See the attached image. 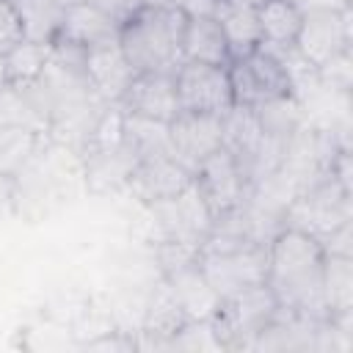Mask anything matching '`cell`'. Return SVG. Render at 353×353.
Returning <instances> with one entry per match:
<instances>
[{
  "label": "cell",
  "instance_id": "obj_1",
  "mask_svg": "<svg viewBox=\"0 0 353 353\" xmlns=\"http://www.w3.org/2000/svg\"><path fill=\"white\" fill-rule=\"evenodd\" d=\"M323 265L325 248L317 237L295 226H281L268 240L265 284L281 309L312 320H328L331 314L323 298Z\"/></svg>",
  "mask_w": 353,
  "mask_h": 353
},
{
  "label": "cell",
  "instance_id": "obj_2",
  "mask_svg": "<svg viewBox=\"0 0 353 353\" xmlns=\"http://www.w3.org/2000/svg\"><path fill=\"white\" fill-rule=\"evenodd\" d=\"M188 14L174 3H143L119 25V47L132 72H176Z\"/></svg>",
  "mask_w": 353,
  "mask_h": 353
},
{
  "label": "cell",
  "instance_id": "obj_3",
  "mask_svg": "<svg viewBox=\"0 0 353 353\" xmlns=\"http://www.w3.org/2000/svg\"><path fill=\"white\" fill-rule=\"evenodd\" d=\"M276 312H279V301L270 292V287L262 281L223 298L210 320L221 347L234 350V347H254L256 336L270 325Z\"/></svg>",
  "mask_w": 353,
  "mask_h": 353
},
{
  "label": "cell",
  "instance_id": "obj_4",
  "mask_svg": "<svg viewBox=\"0 0 353 353\" xmlns=\"http://www.w3.org/2000/svg\"><path fill=\"white\" fill-rule=\"evenodd\" d=\"M303 11L295 52L314 69L328 58L350 50V3L342 0H298Z\"/></svg>",
  "mask_w": 353,
  "mask_h": 353
},
{
  "label": "cell",
  "instance_id": "obj_5",
  "mask_svg": "<svg viewBox=\"0 0 353 353\" xmlns=\"http://www.w3.org/2000/svg\"><path fill=\"white\" fill-rule=\"evenodd\" d=\"M226 72H229L234 105L256 108V105L279 99V97H295L292 77H290L284 61L268 47H256L240 58H232Z\"/></svg>",
  "mask_w": 353,
  "mask_h": 353
},
{
  "label": "cell",
  "instance_id": "obj_6",
  "mask_svg": "<svg viewBox=\"0 0 353 353\" xmlns=\"http://www.w3.org/2000/svg\"><path fill=\"white\" fill-rule=\"evenodd\" d=\"M193 188L201 196L212 223L226 218L229 212H234L251 193L237 160L221 146L212 154H207L196 171H193Z\"/></svg>",
  "mask_w": 353,
  "mask_h": 353
},
{
  "label": "cell",
  "instance_id": "obj_7",
  "mask_svg": "<svg viewBox=\"0 0 353 353\" xmlns=\"http://www.w3.org/2000/svg\"><path fill=\"white\" fill-rule=\"evenodd\" d=\"M199 268L215 295L223 301L251 284H262L268 273V243H248L226 251H207L199 256Z\"/></svg>",
  "mask_w": 353,
  "mask_h": 353
},
{
  "label": "cell",
  "instance_id": "obj_8",
  "mask_svg": "<svg viewBox=\"0 0 353 353\" xmlns=\"http://www.w3.org/2000/svg\"><path fill=\"white\" fill-rule=\"evenodd\" d=\"M174 83H176L179 110L223 116L226 110L234 108V97H232V83H229L226 66L182 61L176 66V72H174Z\"/></svg>",
  "mask_w": 353,
  "mask_h": 353
},
{
  "label": "cell",
  "instance_id": "obj_9",
  "mask_svg": "<svg viewBox=\"0 0 353 353\" xmlns=\"http://www.w3.org/2000/svg\"><path fill=\"white\" fill-rule=\"evenodd\" d=\"M190 182H193V174H190L171 152L149 154V157L138 160V163L132 165L130 176H127L130 193H132L143 207L179 196Z\"/></svg>",
  "mask_w": 353,
  "mask_h": 353
},
{
  "label": "cell",
  "instance_id": "obj_10",
  "mask_svg": "<svg viewBox=\"0 0 353 353\" xmlns=\"http://www.w3.org/2000/svg\"><path fill=\"white\" fill-rule=\"evenodd\" d=\"M116 105L130 116L168 124L179 113L174 72H138Z\"/></svg>",
  "mask_w": 353,
  "mask_h": 353
},
{
  "label": "cell",
  "instance_id": "obj_11",
  "mask_svg": "<svg viewBox=\"0 0 353 353\" xmlns=\"http://www.w3.org/2000/svg\"><path fill=\"white\" fill-rule=\"evenodd\" d=\"M168 149L193 174L207 154L221 149V116L179 110L168 121Z\"/></svg>",
  "mask_w": 353,
  "mask_h": 353
},
{
  "label": "cell",
  "instance_id": "obj_12",
  "mask_svg": "<svg viewBox=\"0 0 353 353\" xmlns=\"http://www.w3.org/2000/svg\"><path fill=\"white\" fill-rule=\"evenodd\" d=\"M149 212L154 215L157 226H160V237H174V240H188L201 245L212 229V218L201 201V196L196 193L193 182L174 199L149 204Z\"/></svg>",
  "mask_w": 353,
  "mask_h": 353
},
{
  "label": "cell",
  "instance_id": "obj_13",
  "mask_svg": "<svg viewBox=\"0 0 353 353\" xmlns=\"http://www.w3.org/2000/svg\"><path fill=\"white\" fill-rule=\"evenodd\" d=\"M132 77L135 72L127 63L119 47V39H110V41H102L85 50V83L102 102L116 105Z\"/></svg>",
  "mask_w": 353,
  "mask_h": 353
},
{
  "label": "cell",
  "instance_id": "obj_14",
  "mask_svg": "<svg viewBox=\"0 0 353 353\" xmlns=\"http://www.w3.org/2000/svg\"><path fill=\"white\" fill-rule=\"evenodd\" d=\"M110 39H119V22L110 14H105L99 6L88 0H74L63 8V22H61L55 41L88 50Z\"/></svg>",
  "mask_w": 353,
  "mask_h": 353
},
{
  "label": "cell",
  "instance_id": "obj_15",
  "mask_svg": "<svg viewBox=\"0 0 353 353\" xmlns=\"http://www.w3.org/2000/svg\"><path fill=\"white\" fill-rule=\"evenodd\" d=\"M212 17L218 19V25L223 30V39L229 44L232 58H240V55L262 47L256 3H248V0H215Z\"/></svg>",
  "mask_w": 353,
  "mask_h": 353
},
{
  "label": "cell",
  "instance_id": "obj_16",
  "mask_svg": "<svg viewBox=\"0 0 353 353\" xmlns=\"http://www.w3.org/2000/svg\"><path fill=\"white\" fill-rule=\"evenodd\" d=\"M259 143H262V127L251 108L234 105L221 116V146L237 160L245 182H248L251 163L259 152Z\"/></svg>",
  "mask_w": 353,
  "mask_h": 353
},
{
  "label": "cell",
  "instance_id": "obj_17",
  "mask_svg": "<svg viewBox=\"0 0 353 353\" xmlns=\"http://www.w3.org/2000/svg\"><path fill=\"white\" fill-rule=\"evenodd\" d=\"M182 61H199L212 66H229L232 52L223 39V30L212 14L188 17L182 33Z\"/></svg>",
  "mask_w": 353,
  "mask_h": 353
},
{
  "label": "cell",
  "instance_id": "obj_18",
  "mask_svg": "<svg viewBox=\"0 0 353 353\" xmlns=\"http://www.w3.org/2000/svg\"><path fill=\"white\" fill-rule=\"evenodd\" d=\"M256 19H259V33H262V47L292 50L301 33L303 11L298 0H259Z\"/></svg>",
  "mask_w": 353,
  "mask_h": 353
},
{
  "label": "cell",
  "instance_id": "obj_19",
  "mask_svg": "<svg viewBox=\"0 0 353 353\" xmlns=\"http://www.w3.org/2000/svg\"><path fill=\"white\" fill-rule=\"evenodd\" d=\"M188 323V314H185V309L179 306V301H176V295H174V290H171V284L160 276V281H157V287L152 290V295H149V303H146V312H143V336H149L152 339V345H168V339L182 328Z\"/></svg>",
  "mask_w": 353,
  "mask_h": 353
},
{
  "label": "cell",
  "instance_id": "obj_20",
  "mask_svg": "<svg viewBox=\"0 0 353 353\" xmlns=\"http://www.w3.org/2000/svg\"><path fill=\"white\" fill-rule=\"evenodd\" d=\"M163 279L171 284V290H174L179 306H182L185 314H188V320H210V317L218 312L221 298H218L215 290L207 284V279H204L199 262H196V265H188V268H182V270H176V273H171V276H163Z\"/></svg>",
  "mask_w": 353,
  "mask_h": 353
},
{
  "label": "cell",
  "instance_id": "obj_21",
  "mask_svg": "<svg viewBox=\"0 0 353 353\" xmlns=\"http://www.w3.org/2000/svg\"><path fill=\"white\" fill-rule=\"evenodd\" d=\"M323 298L331 317H353V256L325 254Z\"/></svg>",
  "mask_w": 353,
  "mask_h": 353
},
{
  "label": "cell",
  "instance_id": "obj_22",
  "mask_svg": "<svg viewBox=\"0 0 353 353\" xmlns=\"http://www.w3.org/2000/svg\"><path fill=\"white\" fill-rule=\"evenodd\" d=\"M11 3L19 14L25 39L41 41V44L55 41L63 22V8H66L61 0H11Z\"/></svg>",
  "mask_w": 353,
  "mask_h": 353
},
{
  "label": "cell",
  "instance_id": "obj_23",
  "mask_svg": "<svg viewBox=\"0 0 353 353\" xmlns=\"http://www.w3.org/2000/svg\"><path fill=\"white\" fill-rule=\"evenodd\" d=\"M262 132L270 135V138H281V141H290L306 121H303V108L295 97H279V99H270V102H262L256 108H251Z\"/></svg>",
  "mask_w": 353,
  "mask_h": 353
},
{
  "label": "cell",
  "instance_id": "obj_24",
  "mask_svg": "<svg viewBox=\"0 0 353 353\" xmlns=\"http://www.w3.org/2000/svg\"><path fill=\"white\" fill-rule=\"evenodd\" d=\"M0 124L14 130H30V132H47V121L39 116L33 102L28 99L22 85L3 83L0 85Z\"/></svg>",
  "mask_w": 353,
  "mask_h": 353
},
{
  "label": "cell",
  "instance_id": "obj_25",
  "mask_svg": "<svg viewBox=\"0 0 353 353\" xmlns=\"http://www.w3.org/2000/svg\"><path fill=\"white\" fill-rule=\"evenodd\" d=\"M50 50L52 44H41V41H19L8 55H6V74L8 83L14 85H28L33 80L41 77L47 61H50Z\"/></svg>",
  "mask_w": 353,
  "mask_h": 353
},
{
  "label": "cell",
  "instance_id": "obj_26",
  "mask_svg": "<svg viewBox=\"0 0 353 353\" xmlns=\"http://www.w3.org/2000/svg\"><path fill=\"white\" fill-rule=\"evenodd\" d=\"M317 80L331 88V91H339V94H347L350 91V83H353V66H350V50L328 58L325 63L317 66Z\"/></svg>",
  "mask_w": 353,
  "mask_h": 353
},
{
  "label": "cell",
  "instance_id": "obj_27",
  "mask_svg": "<svg viewBox=\"0 0 353 353\" xmlns=\"http://www.w3.org/2000/svg\"><path fill=\"white\" fill-rule=\"evenodd\" d=\"M19 41H25L19 14L11 0H0V55H8Z\"/></svg>",
  "mask_w": 353,
  "mask_h": 353
},
{
  "label": "cell",
  "instance_id": "obj_28",
  "mask_svg": "<svg viewBox=\"0 0 353 353\" xmlns=\"http://www.w3.org/2000/svg\"><path fill=\"white\" fill-rule=\"evenodd\" d=\"M88 3H94V6H99L105 14H110L119 25L138 8V6H143L146 0H88Z\"/></svg>",
  "mask_w": 353,
  "mask_h": 353
},
{
  "label": "cell",
  "instance_id": "obj_29",
  "mask_svg": "<svg viewBox=\"0 0 353 353\" xmlns=\"http://www.w3.org/2000/svg\"><path fill=\"white\" fill-rule=\"evenodd\" d=\"M174 6H179L188 17H204L215 11V0H171Z\"/></svg>",
  "mask_w": 353,
  "mask_h": 353
},
{
  "label": "cell",
  "instance_id": "obj_30",
  "mask_svg": "<svg viewBox=\"0 0 353 353\" xmlns=\"http://www.w3.org/2000/svg\"><path fill=\"white\" fill-rule=\"evenodd\" d=\"M8 83V74H6V55H0V85Z\"/></svg>",
  "mask_w": 353,
  "mask_h": 353
},
{
  "label": "cell",
  "instance_id": "obj_31",
  "mask_svg": "<svg viewBox=\"0 0 353 353\" xmlns=\"http://www.w3.org/2000/svg\"><path fill=\"white\" fill-rule=\"evenodd\" d=\"M342 3H350V0H342Z\"/></svg>",
  "mask_w": 353,
  "mask_h": 353
}]
</instances>
